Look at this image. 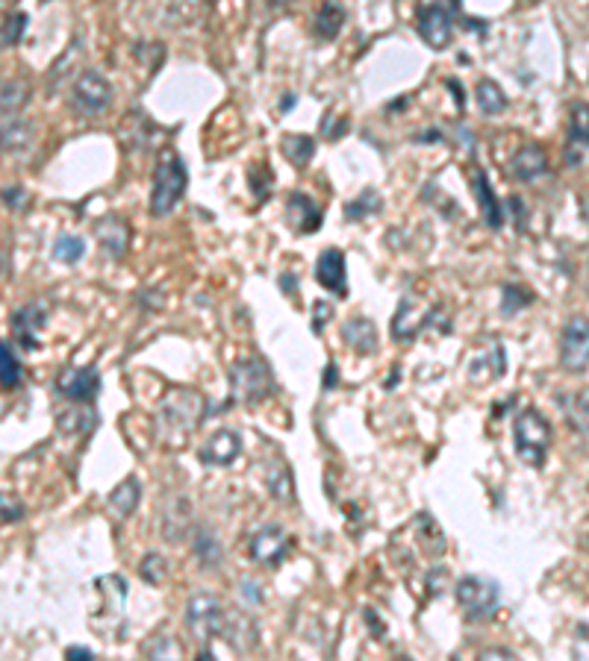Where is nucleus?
Returning <instances> with one entry per match:
<instances>
[{
	"instance_id": "nucleus-1",
	"label": "nucleus",
	"mask_w": 589,
	"mask_h": 661,
	"mask_svg": "<svg viewBox=\"0 0 589 661\" xmlns=\"http://www.w3.org/2000/svg\"><path fill=\"white\" fill-rule=\"evenodd\" d=\"M554 432L551 423L539 409H525L518 412L513 421V444H516V456L531 467H543L551 449Z\"/></svg>"
},
{
	"instance_id": "nucleus-2",
	"label": "nucleus",
	"mask_w": 589,
	"mask_h": 661,
	"mask_svg": "<svg viewBox=\"0 0 589 661\" xmlns=\"http://www.w3.org/2000/svg\"><path fill=\"white\" fill-rule=\"evenodd\" d=\"M189 185V174L183 159L178 153H162L160 165L153 171L151 185V215L157 218H169L171 212L178 209Z\"/></svg>"
},
{
	"instance_id": "nucleus-3",
	"label": "nucleus",
	"mask_w": 589,
	"mask_h": 661,
	"mask_svg": "<svg viewBox=\"0 0 589 661\" xmlns=\"http://www.w3.org/2000/svg\"><path fill=\"white\" fill-rule=\"evenodd\" d=\"M233 400L245 405H257L268 400V394L275 391V373L259 356H248L233 365L231 370Z\"/></svg>"
},
{
	"instance_id": "nucleus-4",
	"label": "nucleus",
	"mask_w": 589,
	"mask_h": 661,
	"mask_svg": "<svg viewBox=\"0 0 589 661\" xmlns=\"http://www.w3.org/2000/svg\"><path fill=\"white\" fill-rule=\"evenodd\" d=\"M227 615H231V608L224 606L218 597H213V594H195L186 606L189 632L195 635L197 641H215V638L224 635Z\"/></svg>"
},
{
	"instance_id": "nucleus-5",
	"label": "nucleus",
	"mask_w": 589,
	"mask_h": 661,
	"mask_svg": "<svg viewBox=\"0 0 589 661\" xmlns=\"http://www.w3.org/2000/svg\"><path fill=\"white\" fill-rule=\"evenodd\" d=\"M501 590L492 579L483 576H463L457 582V603L465 611L469 620H490L499 608Z\"/></svg>"
},
{
	"instance_id": "nucleus-6",
	"label": "nucleus",
	"mask_w": 589,
	"mask_h": 661,
	"mask_svg": "<svg viewBox=\"0 0 589 661\" xmlns=\"http://www.w3.org/2000/svg\"><path fill=\"white\" fill-rule=\"evenodd\" d=\"M72 104L81 115L107 112L113 104V83L98 71H81L72 83Z\"/></svg>"
},
{
	"instance_id": "nucleus-7",
	"label": "nucleus",
	"mask_w": 589,
	"mask_h": 661,
	"mask_svg": "<svg viewBox=\"0 0 589 661\" xmlns=\"http://www.w3.org/2000/svg\"><path fill=\"white\" fill-rule=\"evenodd\" d=\"M201 418H204V397L195 394V391H178L162 403V430L178 432V438L195 430Z\"/></svg>"
},
{
	"instance_id": "nucleus-8",
	"label": "nucleus",
	"mask_w": 589,
	"mask_h": 661,
	"mask_svg": "<svg viewBox=\"0 0 589 661\" xmlns=\"http://www.w3.org/2000/svg\"><path fill=\"white\" fill-rule=\"evenodd\" d=\"M560 365L569 373L589 370V317L575 315L563 324L560 333Z\"/></svg>"
},
{
	"instance_id": "nucleus-9",
	"label": "nucleus",
	"mask_w": 589,
	"mask_h": 661,
	"mask_svg": "<svg viewBox=\"0 0 589 661\" xmlns=\"http://www.w3.org/2000/svg\"><path fill=\"white\" fill-rule=\"evenodd\" d=\"M289 546H292V538H289V532L283 527H277V523L259 527L248 538V555L259 567H277L289 555Z\"/></svg>"
},
{
	"instance_id": "nucleus-10",
	"label": "nucleus",
	"mask_w": 589,
	"mask_h": 661,
	"mask_svg": "<svg viewBox=\"0 0 589 661\" xmlns=\"http://www.w3.org/2000/svg\"><path fill=\"white\" fill-rule=\"evenodd\" d=\"M589 153V104H571L569 109V141H566V165L580 167Z\"/></svg>"
},
{
	"instance_id": "nucleus-11",
	"label": "nucleus",
	"mask_w": 589,
	"mask_h": 661,
	"mask_svg": "<svg viewBox=\"0 0 589 661\" xmlns=\"http://www.w3.org/2000/svg\"><path fill=\"white\" fill-rule=\"evenodd\" d=\"M56 391L72 403H92L100 391V377L95 368H68L56 377Z\"/></svg>"
},
{
	"instance_id": "nucleus-12",
	"label": "nucleus",
	"mask_w": 589,
	"mask_h": 661,
	"mask_svg": "<svg viewBox=\"0 0 589 661\" xmlns=\"http://www.w3.org/2000/svg\"><path fill=\"white\" fill-rule=\"evenodd\" d=\"M419 35L433 47V51H446L454 35L451 15L439 3H428L419 9Z\"/></svg>"
},
{
	"instance_id": "nucleus-13",
	"label": "nucleus",
	"mask_w": 589,
	"mask_h": 661,
	"mask_svg": "<svg viewBox=\"0 0 589 661\" xmlns=\"http://www.w3.org/2000/svg\"><path fill=\"white\" fill-rule=\"evenodd\" d=\"M242 453V438L233 430H218L213 432L210 438L204 441V447L197 449V458L204 462V465L213 467H224L233 465Z\"/></svg>"
},
{
	"instance_id": "nucleus-14",
	"label": "nucleus",
	"mask_w": 589,
	"mask_h": 661,
	"mask_svg": "<svg viewBox=\"0 0 589 661\" xmlns=\"http://www.w3.org/2000/svg\"><path fill=\"white\" fill-rule=\"evenodd\" d=\"M33 144H36V127L33 123L19 118V115H10V118L0 121V153L19 156V153H28Z\"/></svg>"
},
{
	"instance_id": "nucleus-15",
	"label": "nucleus",
	"mask_w": 589,
	"mask_h": 661,
	"mask_svg": "<svg viewBox=\"0 0 589 661\" xmlns=\"http://www.w3.org/2000/svg\"><path fill=\"white\" fill-rule=\"evenodd\" d=\"M315 280H319V285L333 291V294L345 297V294H349V282H345L349 280V273H345V253L336 250V247L324 250V253L319 256V262H315Z\"/></svg>"
},
{
	"instance_id": "nucleus-16",
	"label": "nucleus",
	"mask_w": 589,
	"mask_h": 661,
	"mask_svg": "<svg viewBox=\"0 0 589 661\" xmlns=\"http://www.w3.org/2000/svg\"><path fill=\"white\" fill-rule=\"evenodd\" d=\"M47 324V306L45 303H28L12 315V333L19 338L21 347H39V329Z\"/></svg>"
},
{
	"instance_id": "nucleus-17",
	"label": "nucleus",
	"mask_w": 589,
	"mask_h": 661,
	"mask_svg": "<svg viewBox=\"0 0 589 661\" xmlns=\"http://www.w3.org/2000/svg\"><path fill=\"white\" fill-rule=\"evenodd\" d=\"M548 171V153L539 144H525L516 150V156L510 159V174L516 176L518 183H531L536 176H543Z\"/></svg>"
},
{
	"instance_id": "nucleus-18",
	"label": "nucleus",
	"mask_w": 589,
	"mask_h": 661,
	"mask_svg": "<svg viewBox=\"0 0 589 661\" xmlns=\"http://www.w3.org/2000/svg\"><path fill=\"white\" fill-rule=\"evenodd\" d=\"M286 212H289V224H292L298 232H304V236L315 232L324 220L322 209H319L307 194H292L289 203H286Z\"/></svg>"
},
{
	"instance_id": "nucleus-19",
	"label": "nucleus",
	"mask_w": 589,
	"mask_h": 661,
	"mask_svg": "<svg viewBox=\"0 0 589 661\" xmlns=\"http://www.w3.org/2000/svg\"><path fill=\"white\" fill-rule=\"evenodd\" d=\"M222 638L231 643L233 650H239V652L254 650V647H257V624H254L248 615H242V611H233L231 608Z\"/></svg>"
},
{
	"instance_id": "nucleus-20",
	"label": "nucleus",
	"mask_w": 589,
	"mask_h": 661,
	"mask_svg": "<svg viewBox=\"0 0 589 661\" xmlns=\"http://www.w3.org/2000/svg\"><path fill=\"white\" fill-rule=\"evenodd\" d=\"M139 500H142V485H139L136 476H127V479H121V483L109 491L107 502L118 520H127L136 509H139Z\"/></svg>"
},
{
	"instance_id": "nucleus-21",
	"label": "nucleus",
	"mask_w": 589,
	"mask_h": 661,
	"mask_svg": "<svg viewBox=\"0 0 589 661\" xmlns=\"http://www.w3.org/2000/svg\"><path fill=\"white\" fill-rule=\"evenodd\" d=\"M342 338L349 347H354L357 353H375L377 350V329L375 321H368V317L357 315L345 321L342 326Z\"/></svg>"
},
{
	"instance_id": "nucleus-22",
	"label": "nucleus",
	"mask_w": 589,
	"mask_h": 661,
	"mask_svg": "<svg viewBox=\"0 0 589 661\" xmlns=\"http://www.w3.org/2000/svg\"><path fill=\"white\" fill-rule=\"evenodd\" d=\"M81 71H83V42L81 39H74V42L68 44V51H65L63 59L56 62L54 68H51V74H47V88L56 91V88L63 86V83H68L72 77H77Z\"/></svg>"
},
{
	"instance_id": "nucleus-23",
	"label": "nucleus",
	"mask_w": 589,
	"mask_h": 661,
	"mask_svg": "<svg viewBox=\"0 0 589 661\" xmlns=\"http://www.w3.org/2000/svg\"><path fill=\"white\" fill-rule=\"evenodd\" d=\"M345 9L336 0H324L319 12H315V35L324 39V42H333L336 35L342 33V26H345Z\"/></svg>"
},
{
	"instance_id": "nucleus-24",
	"label": "nucleus",
	"mask_w": 589,
	"mask_h": 661,
	"mask_svg": "<svg viewBox=\"0 0 589 661\" xmlns=\"http://www.w3.org/2000/svg\"><path fill=\"white\" fill-rule=\"evenodd\" d=\"M560 409L571 430L589 435V391H571L560 397Z\"/></svg>"
},
{
	"instance_id": "nucleus-25",
	"label": "nucleus",
	"mask_w": 589,
	"mask_h": 661,
	"mask_svg": "<svg viewBox=\"0 0 589 661\" xmlns=\"http://www.w3.org/2000/svg\"><path fill=\"white\" fill-rule=\"evenodd\" d=\"M30 104V86L24 79H0V115L10 118Z\"/></svg>"
},
{
	"instance_id": "nucleus-26",
	"label": "nucleus",
	"mask_w": 589,
	"mask_h": 661,
	"mask_svg": "<svg viewBox=\"0 0 589 661\" xmlns=\"http://www.w3.org/2000/svg\"><path fill=\"white\" fill-rule=\"evenodd\" d=\"M266 485L271 497L280 502H292L294 500V483L292 474H289V465H286L283 458H277L275 465H268L266 470Z\"/></svg>"
},
{
	"instance_id": "nucleus-27",
	"label": "nucleus",
	"mask_w": 589,
	"mask_h": 661,
	"mask_svg": "<svg viewBox=\"0 0 589 661\" xmlns=\"http://www.w3.org/2000/svg\"><path fill=\"white\" fill-rule=\"evenodd\" d=\"M98 236L100 245L107 247L109 253L121 256L127 250V241H130V229H127V224L121 218H107L98 227Z\"/></svg>"
},
{
	"instance_id": "nucleus-28",
	"label": "nucleus",
	"mask_w": 589,
	"mask_h": 661,
	"mask_svg": "<svg viewBox=\"0 0 589 661\" xmlns=\"http://www.w3.org/2000/svg\"><path fill=\"white\" fill-rule=\"evenodd\" d=\"M478 106L483 115H499L507 109V95L501 91L495 79H481L478 83Z\"/></svg>"
},
{
	"instance_id": "nucleus-29",
	"label": "nucleus",
	"mask_w": 589,
	"mask_h": 661,
	"mask_svg": "<svg viewBox=\"0 0 589 661\" xmlns=\"http://www.w3.org/2000/svg\"><path fill=\"white\" fill-rule=\"evenodd\" d=\"M189 527H192V520H189L186 500L180 502V511L178 509H165V518H162V532H165V538H169L171 544L183 541V538H186V532H189Z\"/></svg>"
},
{
	"instance_id": "nucleus-30",
	"label": "nucleus",
	"mask_w": 589,
	"mask_h": 661,
	"mask_svg": "<svg viewBox=\"0 0 589 661\" xmlns=\"http://www.w3.org/2000/svg\"><path fill=\"white\" fill-rule=\"evenodd\" d=\"M21 386V361L19 356L12 353V347L7 342H0V388H12Z\"/></svg>"
},
{
	"instance_id": "nucleus-31",
	"label": "nucleus",
	"mask_w": 589,
	"mask_h": 661,
	"mask_svg": "<svg viewBox=\"0 0 589 661\" xmlns=\"http://www.w3.org/2000/svg\"><path fill=\"white\" fill-rule=\"evenodd\" d=\"M474 192H478V201H481L483 212H486V220H490V227H501V206L495 201V194L490 188V180L481 174V171H474Z\"/></svg>"
},
{
	"instance_id": "nucleus-32",
	"label": "nucleus",
	"mask_w": 589,
	"mask_h": 661,
	"mask_svg": "<svg viewBox=\"0 0 589 661\" xmlns=\"http://www.w3.org/2000/svg\"><path fill=\"white\" fill-rule=\"evenodd\" d=\"M313 150L315 141L310 136H286L283 139V156L298 167H304L313 159Z\"/></svg>"
},
{
	"instance_id": "nucleus-33",
	"label": "nucleus",
	"mask_w": 589,
	"mask_h": 661,
	"mask_svg": "<svg viewBox=\"0 0 589 661\" xmlns=\"http://www.w3.org/2000/svg\"><path fill=\"white\" fill-rule=\"evenodd\" d=\"M195 555L204 567H215L222 562V544H218V538L210 529H201L195 535Z\"/></svg>"
},
{
	"instance_id": "nucleus-34",
	"label": "nucleus",
	"mask_w": 589,
	"mask_h": 661,
	"mask_svg": "<svg viewBox=\"0 0 589 661\" xmlns=\"http://www.w3.org/2000/svg\"><path fill=\"white\" fill-rule=\"evenodd\" d=\"M83 253H86V241L81 236H60L54 245V256L60 262L74 264L81 262Z\"/></svg>"
},
{
	"instance_id": "nucleus-35",
	"label": "nucleus",
	"mask_w": 589,
	"mask_h": 661,
	"mask_svg": "<svg viewBox=\"0 0 589 661\" xmlns=\"http://www.w3.org/2000/svg\"><path fill=\"white\" fill-rule=\"evenodd\" d=\"M139 573H142L144 582H151V585H160L165 576H169V562L162 559L160 553H148L139 564Z\"/></svg>"
},
{
	"instance_id": "nucleus-36",
	"label": "nucleus",
	"mask_w": 589,
	"mask_h": 661,
	"mask_svg": "<svg viewBox=\"0 0 589 661\" xmlns=\"http://www.w3.org/2000/svg\"><path fill=\"white\" fill-rule=\"evenodd\" d=\"M375 212H381V197H377L375 188H366V192L360 194L357 201L349 203V218L351 220L366 218V215H375Z\"/></svg>"
},
{
	"instance_id": "nucleus-37",
	"label": "nucleus",
	"mask_w": 589,
	"mask_h": 661,
	"mask_svg": "<svg viewBox=\"0 0 589 661\" xmlns=\"http://www.w3.org/2000/svg\"><path fill=\"white\" fill-rule=\"evenodd\" d=\"M24 518V502L19 497H12V494H0V520H21Z\"/></svg>"
},
{
	"instance_id": "nucleus-38",
	"label": "nucleus",
	"mask_w": 589,
	"mask_h": 661,
	"mask_svg": "<svg viewBox=\"0 0 589 661\" xmlns=\"http://www.w3.org/2000/svg\"><path fill=\"white\" fill-rule=\"evenodd\" d=\"M575 655L578 659H589V624H580L575 629Z\"/></svg>"
},
{
	"instance_id": "nucleus-39",
	"label": "nucleus",
	"mask_w": 589,
	"mask_h": 661,
	"mask_svg": "<svg viewBox=\"0 0 589 661\" xmlns=\"http://www.w3.org/2000/svg\"><path fill=\"white\" fill-rule=\"evenodd\" d=\"M24 24H28V18L15 15V21L10 18V24H7V33H3V44H15L24 33Z\"/></svg>"
},
{
	"instance_id": "nucleus-40",
	"label": "nucleus",
	"mask_w": 589,
	"mask_h": 661,
	"mask_svg": "<svg viewBox=\"0 0 589 661\" xmlns=\"http://www.w3.org/2000/svg\"><path fill=\"white\" fill-rule=\"evenodd\" d=\"M3 201L10 203V206H15V209H21V206L28 203V194L21 192V185H10V188L3 192Z\"/></svg>"
},
{
	"instance_id": "nucleus-41",
	"label": "nucleus",
	"mask_w": 589,
	"mask_h": 661,
	"mask_svg": "<svg viewBox=\"0 0 589 661\" xmlns=\"http://www.w3.org/2000/svg\"><path fill=\"white\" fill-rule=\"evenodd\" d=\"M151 652H153V655H157V659H169V655H180V643L169 641V638H162L160 647H153Z\"/></svg>"
},
{
	"instance_id": "nucleus-42",
	"label": "nucleus",
	"mask_w": 589,
	"mask_h": 661,
	"mask_svg": "<svg viewBox=\"0 0 589 661\" xmlns=\"http://www.w3.org/2000/svg\"><path fill=\"white\" fill-rule=\"evenodd\" d=\"M481 659H516V652L499 647V650H481Z\"/></svg>"
},
{
	"instance_id": "nucleus-43",
	"label": "nucleus",
	"mask_w": 589,
	"mask_h": 661,
	"mask_svg": "<svg viewBox=\"0 0 589 661\" xmlns=\"http://www.w3.org/2000/svg\"><path fill=\"white\" fill-rule=\"evenodd\" d=\"M65 655H68V659H95V652L86 650V647H68Z\"/></svg>"
},
{
	"instance_id": "nucleus-44",
	"label": "nucleus",
	"mask_w": 589,
	"mask_h": 661,
	"mask_svg": "<svg viewBox=\"0 0 589 661\" xmlns=\"http://www.w3.org/2000/svg\"><path fill=\"white\" fill-rule=\"evenodd\" d=\"M242 594L254 599V603H259V590H257V585H254V582H242Z\"/></svg>"
},
{
	"instance_id": "nucleus-45",
	"label": "nucleus",
	"mask_w": 589,
	"mask_h": 661,
	"mask_svg": "<svg viewBox=\"0 0 589 661\" xmlns=\"http://www.w3.org/2000/svg\"><path fill=\"white\" fill-rule=\"evenodd\" d=\"M289 0H268V7H286Z\"/></svg>"
},
{
	"instance_id": "nucleus-46",
	"label": "nucleus",
	"mask_w": 589,
	"mask_h": 661,
	"mask_svg": "<svg viewBox=\"0 0 589 661\" xmlns=\"http://www.w3.org/2000/svg\"><path fill=\"white\" fill-rule=\"evenodd\" d=\"M583 289H587V294H589V268H587V273H583Z\"/></svg>"
}]
</instances>
